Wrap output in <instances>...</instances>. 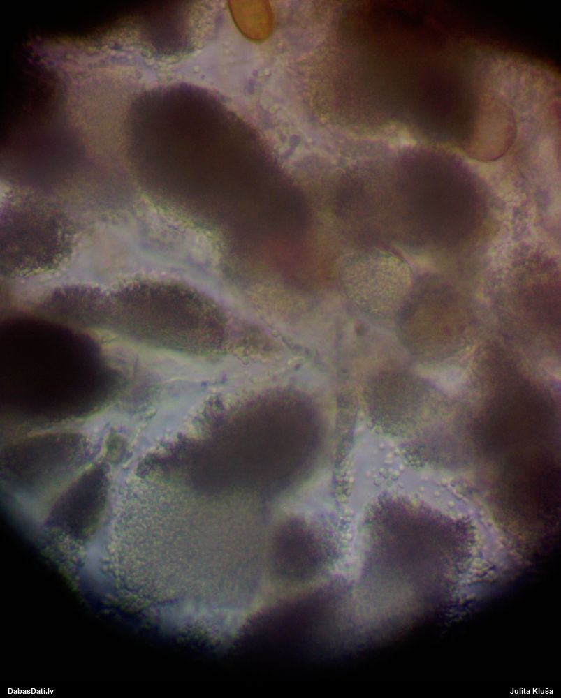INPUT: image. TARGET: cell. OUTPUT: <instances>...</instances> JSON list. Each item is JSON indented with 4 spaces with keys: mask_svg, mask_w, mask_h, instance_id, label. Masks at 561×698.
Returning <instances> with one entry per match:
<instances>
[{
    "mask_svg": "<svg viewBox=\"0 0 561 698\" xmlns=\"http://www.w3.org/2000/svg\"><path fill=\"white\" fill-rule=\"evenodd\" d=\"M415 154L406 186L411 244L437 258L469 254L495 229L492 195L481 177L451 153L427 149Z\"/></svg>",
    "mask_w": 561,
    "mask_h": 698,
    "instance_id": "cell-1",
    "label": "cell"
},
{
    "mask_svg": "<svg viewBox=\"0 0 561 698\" xmlns=\"http://www.w3.org/2000/svg\"><path fill=\"white\" fill-rule=\"evenodd\" d=\"M2 265L17 272H34L58 263L70 248L67 220L47 203L15 198L3 209Z\"/></svg>",
    "mask_w": 561,
    "mask_h": 698,
    "instance_id": "cell-2",
    "label": "cell"
}]
</instances>
